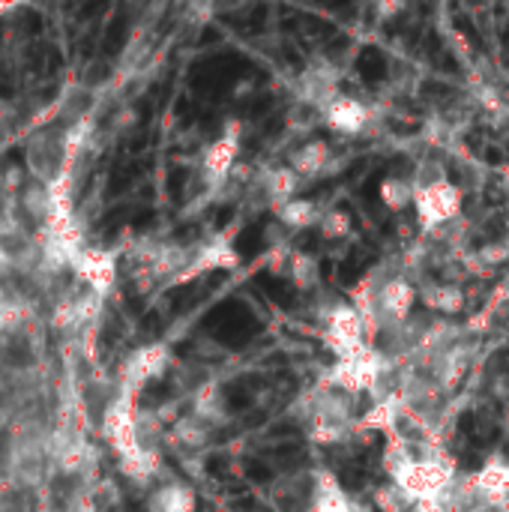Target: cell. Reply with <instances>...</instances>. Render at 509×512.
I'll return each instance as SVG.
<instances>
[{"label": "cell", "instance_id": "obj_15", "mask_svg": "<svg viewBox=\"0 0 509 512\" xmlns=\"http://www.w3.org/2000/svg\"><path fill=\"white\" fill-rule=\"evenodd\" d=\"M273 213H276V222L285 231H309V228H318L321 225V216H324V210L315 201H309V198H294V201L276 207Z\"/></svg>", "mask_w": 509, "mask_h": 512}, {"label": "cell", "instance_id": "obj_5", "mask_svg": "<svg viewBox=\"0 0 509 512\" xmlns=\"http://www.w3.org/2000/svg\"><path fill=\"white\" fill-rule=\"evenodd\" d=\"M381 372H384L381 354L366 345L357 354H348V357L336 360V366L330 369L327 384L342 390V393H366V390H375V384L381 381Z\"/></svg>", "mask_w": 509, "mask_h": 512}, {"label": "cell", "instance_id": "obj_23", "mask_svg": "<svg viewBox=\"0 0 509 512\" xmlns=\"http://www.w3.org/2000/svg\"><path fill=\"white\" fill-rule=\"evenodd\" d=\"M351 228H354L351 213L348 210H339V207L336 210H327L321 216V225H318V231H321L324 240H345L351 234Z\"/></svg>", "mask_w": 509, "mask_h": 512}, {"label": "cell", "instance_id": "obj_19", "mask_svg": "<svg viewBox=\"0 0 509 512\" xmlns=\"http://www.w3.org/2000/svg\"><path fill=\"white\" fill-rule=\"evenodd\" d=\"M210 432H213V426H207L204 420H198L195 414H189V417H183V420H177V423L171 426V441H174L180 450L195 453V450H201V447L210 441Z\"/></svg>", "mask_w": 509, "mask_h": 512}, {"label": "cell", "instance_id": "obj_20", "mask_svg": "<svg viewBox=\"0 0 509 512\" xmlns=\"http://www.w3.org/2000/svg\"><path fill=\"white\" fill-rule=\"evenodd\" d=\"M288 276H291L297 291H312L321 285V264L309 252H294L288 258Z\"/></svg>", "mask_w": 509, "mask_h": 512}, {"label": "cell", "instance_id": "obj_27", "mask_svg": "<svg viewBox=\"0 0 509 512\" xmlns=\"http://www.w3.org/2000/svg\"><path fill=\"white\" fill-rule=\"evenodd\" d=\"M402 9H405V3H378V15H384V18H390Z\"/></svg>", "mask_w": 509, "mask_h": 512}, {"label": "cell", "instance_id": "obj_14", "mask_svg": "<svg viewBox=\"0 0 509 512\" xmlns=\"http://www.w3.org/2000/svg\"><path fill=\"white\" fill-rule=\"evenodd\" d=\"M306 512H354L348 495L342 492L339 480L327 471H315V480H312V501Z\"/></svg>", "mask_w": 509, "mask_h": 512}, {"label": "cell", "instance_id": "obj_9", "mask_svg": "<svg viewBox=\"0 0 509 512\" xmlns=\"http://www.w3.org/2000/svg\"><path fill=\"white\" fill-rule=\"evenodd\" d=\"M237 153H240V135H237V123H228V132L219 135L207 150H204V159H201V177L210 189H219L231 171H234V162H237Z\"/></svg>", "mask_w": 509, "mask_h": 512}, {"label": "cell", "instance_id": "obj_21", "mask_svg": "<svg viewBox=\"0 0 509 512\" xmlns=\"http://www.w3.org/2000/svg\"><path fill=\"white\" fill-rule=\"evenodd\" d=\"M423 303L429 312H441V315H459L465 309V294L459 285H432L423 291Z\"/></svg>", "mask_w": 509, "mask_h": 512}, {"label": "cell", "instance_id": "obj_17", "mask_svg": "<svg viewBox=\"0 0 509 512\" xmlns=\"http://www.w3.org/2000/svg\"><path fill=\"white\" fill-rule=\"evenodd\" d=\"M264 189H267V198H270V207H282L288 201L297 198V189H300V177L288 168V165H279V168H270L267 177H264Z\"/></svg>", "mask_w": 509, "mask_h": 512}, {"label": "cell", "instance_id": "obj_3", "mask_svg": "<svg viewBox=\"0 0 509 512\" xmlns=\"http://www.w3.org/2000/svg\"><path fill=\"white\" fill-rule=\"evenodd\" d=\"M393 486L411 501H441V495L450 489L453 483V465L444 459H411L402 468H396L393 474Z\"/></svg>", "mask_w": 509, "mask_h": 512}, {"label": "cell", "instance_id": "obj_24", "mask_svg": "<svg viewBox=\"0 0 509 512\" xmlns=\"http://www.w3.org/2000/svg\"><path fill=\"white\" fill-rule=\"evenodd\" d=\"M399 417L396 402H378L375 408H369V414L360 420V429H372V432H393Z\"/></svg>", "mask_w": 509, "mask_h": 512}, {"label": "cell", "instance_id": "obj_2", "mask_svg": "<svg viewBox=\"0 0 509 512\" xmlns=\"http://www.w3.org/2000/svg\"><path fill=\"white\" fill-rule=\"evenodd\" d=\"M102 438L108 441V447L114 450L117 456V465L120 462H129L135 459L144 447L141 441V429H138V411H135V396L120 390L114 393V399L108 402V408L102 411Z\"/></svg>", "mask_w": 509, "mask_h": 512}, {"label": "cell", "instance_id": "obj_28", "mask_svg": "<svg viewBox=\"0 0 509 512\" xmlns=\"http://www.w3.org/2000/svg\"><path fill=\"white\" fill-rule=\"evenodd\" d=\"M15 9H18V3H0V18L3 15H12Z\"/></svg>", "mask_w": 509, "mask_h": 512}, {"label": "cell", "instance_id": "obj_22", "mask_svg": "<svg viewBox=\"0 0 509 512\" xmlns=\"http://www.w3.org/2000/svg\"><path fill=\"white\" fill-rule=\"evenodd\" d=\"M378 198L387 210L405 213L414 204V183H408L405 177H384L378 183Z\"/></svg>", "mask_w": 509, "mask_h": 512}, {"label": "cell", "instance_id": "obj_13", "mask_svg": "<svg viewBox=\"0 0 509 512\" xmlns=\"http://www.w3.org/2000/svg\"><path fill=\"white\" fill-rule=\"evenodd\" d=\"M324 120L339 135H360L369 123V108L354 96H336L324 108Z\"/></svg>", "mask_w": 509, "mask_h": 512}, {"label": "cell", "instance_id": "obj_4", "mask_svg": "<svg viewBox=\"0 0 509 512\" xmlns=\"http://www.w3.org/2000/svg\"><path fill=\"white\" fill-rule=\"evenodd\" d=\"M414 207L423 231H438L462 216L465 192L447 177H435L426 183H414Z\"/></svg>", "mask_w": 509, "mask_h": 512}, {"label": "cell", "instance_id": "obj_18", "mask_svg": "<svg viewBox=\"0 0 509 512\" xmlns=\"http://www.w3.org/2000/svg\"><path fill=\"white\" fill-rule=\"evenodd\" d=\"M198 498L186 483H165L153 495V512H195Z\"/></svg>", "mask_w": 509, "mask_h": 512}, {"label": "cell", "instance_id": "obj_12", "mask_svg": "<svg viewBox=\"0 0 509 512\" xmlns=\"http://www.w3.org/2000/svg\"><path fill=\"white\" fill-rule=\"evenodd\" d=\"M468 489L486 501L489 507H501L509 504V465L507 462H489L483 471H477L471 480H468Z\"/></svg>", "mask_w": 509, "mask_h": 512}, {"label": "cell", "instance_id": "obj_26", "mask_svg": "<svg viewBox=\"0 0 509 512\" xmlns=\"http://www.w3.org/2000/svg\"><path fill=\"white\" fill-rule=\"evenodd\" d=\"M414 512H450L441 501H420V504H414Z\"/></svg>", "mask_w": 509, "mask_h": 512}, {"label": "cell", "instance_id": "obj_10", "mask_svg": "<svg viewBox=\"0 0 509 512\" xmlns=\"http://www.w3.org/2000/svg\"><path fill=\"white\" fill-rule=\"evenodd\" d=\"M414 303H417V288L402 276L384 282L375 297V309L387 324H405L414 312Z\"/></svg>", "mask_w": 509, "mask_h": 512}, {"label": "cell", "instance_id": "obj_8", "mask_svg": "<svg viewBox=\"0 0 509 512\" xmlns=\"http://www.w3.org/2000/svg\"><path fill=\"white\" fill-rule=\"evenodd\" d=\"M72 276L93 294L105 297L114 282H117V258L108 249L99 246H84L75 258H72Z\"/></svg>", "mask_w": 509, "mask_h": 512}, {"label": "cell", "instance_id": "obj_16", "mask_svg": "<svg viewBox=\"0 0 509 512\" xmlns=\"http://www.w3.org/2000/svg\"><path fill=\"white\" fill-rule=\"evenodd\" d=\"M327 162H330V144H327V141H306V144H300V147L291 153L288 168H291L300 180H306V177L321 174V171L327 168Z\"/></svg>", "mask_w": 509, "mask_h": 512}, {"label": "cell", "instance_id": "obj_1", "mask_svg": "<svg viewBox=\"0 0 509 512\" xmlns=\"http://www.w3.org/2000/svg\"><path fill=\"white\" fill-rule=\"evenodd\" d=\"M84 123L63 126V123H45L30 132L24 144V168L27 177L45 183V186H69V168L81 150Z\"/></svg>", "mask_w": 509, "mask_h": 512}, {"label": "cell", "instance_id": "obj_6", "mask_svg": "<svg viewBox=\"0 0 509 512\" xmlns=\"http://www.w3.org/2000/svg\"><path fill=\"white\" fill-rule=\"evenodd\" d=\"M168 366H171V351H168V345H162V342L144 345V348L132 351V354L123 360L117 387L126 390V393H132V396H138V390H144L150 381H159V378L168 372Z\"/></svg>", "mask_w": 509, "mask_h": 512}, {"label": "cell", "instance_id": "obj_11", "mask_svg": "<svg viewBox=\"0 0 509 512\" xmlns=\"http://www.w3.org/2000/svg\"><path fill=\"white\" fill-rule=\"evenodd\" d=\"M240 264V255L237 249L228 243V240H213L207 246H201L195 252V258H189L186 270L174 276V282H189L201 273H210V270H234Z\"/></svg>", "mask_w": 509, "mask_h": 512}, {"label": "cell", "instance_id": "obj_7", "mask_svg": "<svg viewBox=\"0 0 509 512\" xmlns=\"http://www.w3.org/2000/svg\"><path fill=\"white\" fill-rule=\"evenodd\" d=\"M366 336V321L357 312V306L351 303H339L330 309L327 315V327H324V345L342 360L348 354H357L360 348H366L363 342Z\"/></svg>", "mask_w": 509, "mask_h": 512}, {"label": "cell", "instance_id": "obj_25", "mask_svg": "<svg viewBox=\"0 0 509 512\" xmlns=\"http://www.w3.org/2000/svg\"><path fill=\"white\" fill-rule=\"evenodd\" d=\"M378 507L384 512H408L411 501H408L396 486H390V489H381V492H378Z\"/></svg>", "mask_w": 509, "mask_h": 512}]
</instances>
